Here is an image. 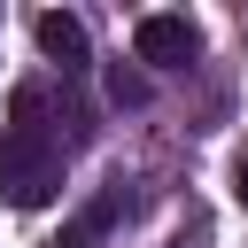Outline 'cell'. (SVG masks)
Listing matches in <instances>:
<instances>
[{
	"label": "cell",
	"mask_w": 248,
	"mask_h": 248,
	"mask_svg": "<svg viewBox=\"0 0 248 248\" xmlns=\"http://www.w3.org/2000/svg\"><path fill=\"white\" fill-rule=\"evenodd\" d=\"M54 194H62V140L46 132V85H16L8 132H0V202L46 209Z\"/></svg>",
	"instance_id": "obj_1"
},
{
	"label": "cell",
	"mask_w": 248,
	"mask_h": 248,
	"mask_svg": "<svg viewBox=\"0 0 248 248\" xmlns=\"http://www.w3.org/2000/svg\"><path fill=\"white\" fill-rule=\"evenodd\" d=\"M194 54H202V23H194V16L155 8V16L132 23V62H147V70H186Z\"/></svg>",
	"instance_id": "obj_2"
},
{
	"label": "cell",
	"mask_w": 248,
	"mask_h": 248,
	"mask_svg": "<svg viewBox=\"0 0 248 248\" xmlns=\"http://www.w3.org/2000/svg\"><path fill=\"white\" fill-rule=\"evenodd\" d=\"M31 31H39V54H46V62L62 70V78H85V70H93V46H85V23H78L70 8H46V16L31 23Z\"/></svg>",
	"instance_id": "obj_3"
},
{
	"label": "cell",
	"mask_w": 248,
	"mask_h": 248,
	"mask_svg": "<svg viewBox=\"0 0 248 248\" xmlns=\"http://www.w3.org/2000/svg\"><path fill=\"white\" fill-rule=\"evenodd\" d=\"M108 217H116V202H93V209H78V217L62 225V248H101V240H108Z\"/></svg>",
	"instance_id": "obj_4"
},
{
	"label": "cell",
	"mask_w": 248,
	"mask_h": 248,
	"mask_svg": "<svg viewBox=\"0 0 248 248\" xmlns=\"http://www.w3.org/2000/svg\"><path fill=\"white\" fill-rule=\"evenodd\" d=\"M108 101H116V108H140V101H147V78L116 62V70H108Z\"/></svg>",
	"instance_id": "obj_5"
},
{
	"label": "cell",
	"mask_w": 248,
	"mask_h": 248,
	"mask_svg": "<svg viewBox=\"0 0 248 248\" xmlns=\"http://www.w3.org/2000/svg\"><path fill=\"white\" fill-rule=\"evenodd\" d=\"M232 194H240V202H248V147H240V155H232Z\"/></svg>",
	"instance_id": "obj_6"
}]
</instances>
